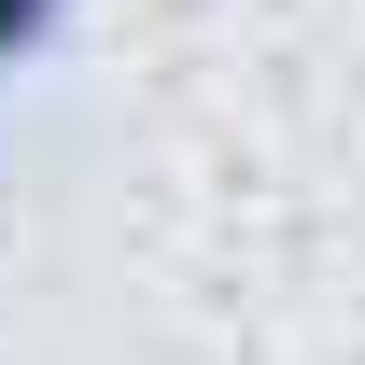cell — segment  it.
<instances>
[{"mask_svg": "<svg viewBox=\"0 0 365 365\" xmlns=\"http://www.w3.org/2000/svg\"><path fill=\"white\" fill-rule=\"evenodd\" d=\"M56 29H71V0H0V85H14L29 56H56Z\"/></svg>", "mask_w": 365, "mask_h": 365, "instance_id": "cell-1", "label": "cell"}]
</instances>
